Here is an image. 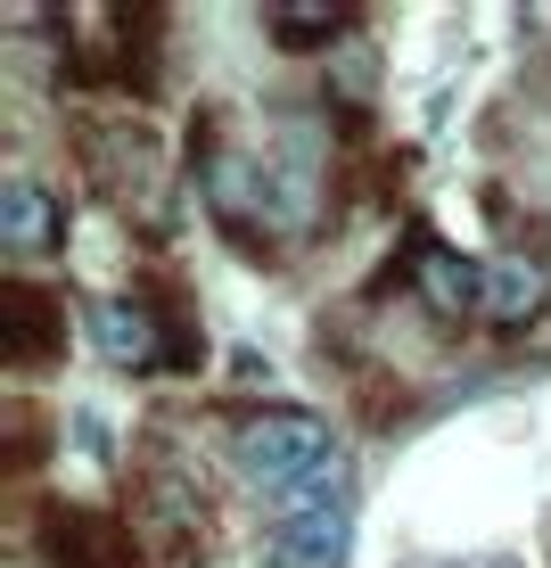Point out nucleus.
Instances as JSON below:
<instances>
[{
	"label": "nucleus",
	"instance_id": "nucleus-1",
	"mask_svg": "<svg viewBox=\"0 0 551 568\" xmlns=\"http://www.w3.org/2000/svg\"><path fill=\"white\" fill-rule=\"evenodd\" d=\"M346 536H354V469L338 454L329 469L297 478L280 503H272V552H264V568H338Z\"/></svg>",
	"mask_w": 551,
	"mask_h": 568
},
{
	"label": "nucleus",
	"instance_id": "nucleus-2",
	"mask_svg": "<svg viewBox=\"0 0 551 568\" xmlns=\"http://www.w3.org/2000/svg\"><path fill=\"white\" fill-rule=\"evenodd\" d=\"M231 462H239V478L255 486V495L280 503L297 478L338 462V445H329V428L313 413H255V420L231 428Z\"/></svg>",
	"mask_w": 551,
	"mask_h": 568
},
{
	"label": "nucleus",
	"instance_id": "nucleus-3",
	"mask_svg": "<svg viewBox=\"0 0 551 568\" xmlns=\"http://www.w3.org/2000/svg\"><path fill=\"white\" fill-rule=\"evenodd\" d=\"M91 338H100V355H108L115 371L198 363V329H190L165 297H141V288H124V297H100V305H91Z\"/></svg>",
	"mask_w": 551,
	"mask_h": 568
},
{
	"label": "nucleus",
	"instance_id": "nucleus-4",
	"mask_svg": "<svg viewBox=\"0 0 551 568\" xmlns=\"http://www.w3.org/2000/svg\"><path fill=\"white\" fill-rule=\"evenodd\" d=\"M42 560L50 568H141V536H132L115 511L50 503V511H42Z\"/></svg>",
	"mask_w": 551,
	"mask_h": 568
},
{
	"label": "nucleus",
	"instance_id": "nucleus-5",
	"mask_svg": "<svg viewBox=\"0 0 551 568\" xmlns=\"http://www.w3.org/2000/svg\"><path fill=\"white\" fill-rule=\"evenodd\" d=\"M74 141L91 156V182H100L115 206L156 214V141L132 124V115H115V124H74Z\"/></svg>",
	"mask_w": 551,
	"mask_h": 568
},
{
	"label": "nucleus",
	"instance_id": "nucleus-6",
	"mask_svg": "<svg viewBox=\"0 0 551 568\" xmlns=\"http://www.w3.org/2000/svg\"><path fill=\"white\" fill-rule=\"evenodd\" d=\"M58 355H67V305L33 281H0V363L50 371Z\"/></svg>",
	"mask_w": 551,
	"mask_h": 568
},
{
	"label": "nucleus",
	"instance_id": "nucleus-7",
	"mask_svg": "<svg viewBox=\"0 0 551 568\" xmlns=\"http://www.w3.org/2000/svg\"><path fill=\"white\" fill-rule=\"evenodd\" d=\"M58 231H67V206L33 173H9L0 182V247L9 256H42V247H58Z\"/></svg>",
	"mask_w": 551,
	"mask_h": 568
},
{
	"label": "nucleus",
	"instance_id": "nucleus-8",
	"mask_svg": "<svg viewBox=\"0 0 551 568\" xmlns=\"http://www.w3.org/2000/svg\"><path fill=\"white\" fill-rule=\"evenodd\" d=\"M486 322H502V329H519V322H535L543 313V264H527V256H502V264H486Z\"/></svg>",
	"mask_w": 551,
	"mask_h": 568
},
{
	"label": "nucleus",
	"instance_id": "nucleus-9",
	"mask_svg": "<svg viewBox=\"0 0 551 568\" xmlns=\"http://www.w3.org/2000/svg\"><path fill=\"white\" fill-rule=\"evenodd\" d=\"M420 288L437 313H478L486 305V264H461L452 247H428L420 256Z\"/></svg>",
	"mask_w": 551,
	"mask_h": 568
},
{
	"label": "nucleus",
	"instance_id": "nucleus-10",
	"mask_svg": "<svg viewBox=\"0 0 551 568\" xmlns=\"http://www.w3.org/2000/svg\"><path fill=\"white\" fill-rule=\"evenodd\" d=\"M264 26L280 33L288 50H313V42H338L346 9H322V0H313V9H264Z\"/></svg>",
	"mask_w": 551,
	"mask_h": 568
}]
</instances>
